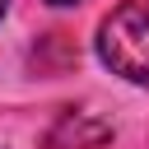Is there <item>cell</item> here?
Returning <instances> with one entry per match:
<instances>
[{
  "label": "cell",
  "instance_id": "obj_1",
  "mask_svg": "<svg viewBox=\"0 0 149 149\" xmlns=\"http://www.w3.org/2000/svg\"><path fill=\"white\" fill-rule=\"evenodd\" d=\"M98 56L112 74L149 88V0H121L102 19Z\"/></svg>",
  "mask_w": 149,
  "mask_h": 149
},
{
  "label": "cell",
  "instance_id": "obj_2",
  "mask_svg": "<svg viewBox=\"0 0 149 149\" xmlns=\"http://www.w3.org/2000/svg\"><path fill=\"white\" fill-rule=\"evenodd\" d=\"M47 5H56V9H65V5H79V0H47Z\"/></svg>",
  "mask_w": 149,
  "mask_h": 149
},
{
  "label": "cell",
  "instance_id": "obj_3",
  "mask_svg": "<svg viewBox=\"0 0 149 149\" xmlns=\"http://www.w3.org/2000/svg\"><path fill=\"white\" fill-rule=\"evenodd\" d=\"M5 9H9V0H0V14H5Z\"/></svg>",
  "mask_w": 149,
  "mask_h": 149
}]
</instances>
